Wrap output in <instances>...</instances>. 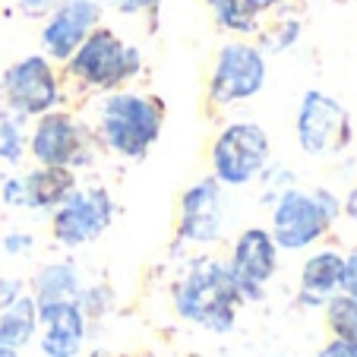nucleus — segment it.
Wrapping results in <instances>:
<instances>
[{
  "label": "nucleus",
  "mask_w": 357,
  "mask_h": 357,
  "mask_svg": "<svg viewBox=\"0 0 357 357\" xmlns=\"http://www.w3.org/2000/svg\"><path fill=\"white\" fill-rule=\"evenodd\" d=\"M297 142L313 158L338 155L351 142L348 111L332 95L310 89L301 98V108H297Z\"/></svg>",
  "instance_id": "nucleus-7"
},
{
  "label": "nucleus",
  "mask_w": 357,
  "mask_h": 357,
  "mask_svg": "<svg viewBox=\"0 0 357 357\" xmlns=\"http://www.w3.org/2000/svg\"><path fill=\"white\" fill-rule=\"evenodd\" d=\"M329 323L338 338H357V301L348 294L329 297Z\"/></svg>",
  "instance_id": "nucleus-21"
},
{
  "label": "nucleus",
  "mask_w": 357,
  "mask_h": 357,
  "mask_svg": "<svg viewBox=\"0 0 357 357\" xmlns=\"http://www.w3.org/2000/svg\"><path fill=\"white\" fill-rule=\"evenodd\" d=\"M22 117H0V162L20 165L26 155V133H22Z\"/></svg>",
  "instance_id": "nucleus-20"
},
{
  "label": "nucleus",
  "mask_w": 357,
  "mask_h": 357,
  "mask_svg": "<svg viewBox=\"0 0 357 357\" xmlns=\"http://www.w3.org/2000/svg\"><path fill=\"white\" fill-rule=\"evenodd\" d=\"M61 0H20V10L26 16H47Z\"/></svg>",
  "instance_id": "nucleus-28"
},
{
  "label": "nucleus",
  "mask_w": 357,
  "mask_h": 357,
  "mask_svg": "<svg viewBox=\"0 0 357 357\" xmlns=\"http://www.w3.org/2000/svg\"><path fill=\"white\" fill-rule=\"evenodd\" d=\"M275 257L278 247L269 231L247 228L234 243V257H231V278H234L241 297H259L272 275H275Z\"/></svg>",
  "instance_id": "nucleus-12"
},
{
  "label": "nucleus",
  "mask_w": 357,
  "mask_h": 357,
  "mask_svg": "<svg viewBox=\"0 0 357 357\" xmlns=\"http://www.w3.org/2000/svg\"><path fill=\"white\" fill-rule=\"evenodd\" d=\"M269 152V136L259 123H231L218 133L212 146V177L225 187H243L266 171Z\"/></svg>",
  "instance_id": "nucleus-5"
},
{
  "label": "nucleus",
  "mask_w": 357,
  "mask_h": 357,
  "mask_svg": "<svg viewBox=\"0 0 357 357\" xmlns=\"http://www.w3.org/2000/svg\"><path fill=\"white\" fill-rule=\"evenodd\" d=\"M297 38H301V22L282 20V22H275V29H272L269 35H266V47H272V51H288Z\"/></svg>",
  "instance_id": "nucleus-22"
},
{
  "label": "nucleus",
  "mask_w": 357,
  "mask_h": 357,
  "mask_svg": "<svg viewBox=\"0 0 357 357\" xmlns=\"http://www.w3.org/2000/svg\"><path fill=\"white\" fill-rule=\"evenodd\" d=\"M165 123V105L136 92H114L101 101V142L123 158H142L158 139Z\"/></svg>",
  "instance_id": "nucleus-1"
},
{
  "label": "nucleus",
  "mask_w": 357,
  "mask_h": 357,
  "mask_svg": "<svg viewBox=\"0 0 357 357\" xmlns=\"http://www.w3.org/2000/svg\"><path fill=\"white\" fill-rule=\"evenodd\" d=\"M338 215V199L329 190H282L272 209V241L282 250H303L319 241Z\"/></svg>",
  "instance_id": "nucleus-4"
},
{
  "label": "nucleus",
  "mask_w": 357,
  "mask_h": 357,
  "mask_svg": "<svg viewBox=\"0 0 357 357\" xmlns=\"http://www.w3.org/2000/svg\"><path fill=\"white\" fill-rule=\"evenodd\" d=\"M101 3L98 0H61L47 22L41 26V51L47 61H63L73 57V51L86 41V35L98 26Z\"/></svg>",
  "instance_id": "nucleus-11"
},
{
  "label": "nucleus",
  "mask_w": 357,
  "mask_h": 357,
  "mask_svg": "<svg viewBox=\"0 0 357 357\" xmlns=\"http://www.w3.org/2000/svg\"><path fill=\"white\" fill-rule=\"evenodd\" d=\"M0 357H20V348H13V344H0Z\"/></svg>",
  "instance_id": "nucleus-33"
},
{
  "label": "nucleus",
  "mask_w": 357,
  "mask_h": 357,
  "mask_svg": "<svg viewBox=\"0 0 357 357\" xmlns=\"http://www.w3.org/2000/svg\"><path fill=\"white\" fill-rule=\"evenodd\" d=\"M243 3H247L250 10H253V13H269L272 7H278V0H243Z\"/></svg>",
  "instance_id": "nucleus-31"
},
{
  "label": "nucleus",
  "mask_w": 357,
  "mask_h": 357,
  "mask_svg": "<svg viewBox=\"0 0 357 357\" xmlns=\"http://www.w3.org/2000/svg\"><path fill=\"white\" fill-rule=\"evenodd\" d=\"M111 3L123 16H155L162 0H111Z\"/></svg>",
  "instance_id": "nucleus-24"
},
{
  "label": "nucleus",
  "mask_w": 357,
  "mask_h": 357,
  "mask_svg": "<svg viewBox=\"0 0 357 357\" xmlns=\"http://www.w3.org/2000/svg\"><path fill=\"white\" fill-rule=\"evenodd\" d=\"M79 294V275L70 263H57V266H45L35 278V301L38 303H51V301H70Z\"/></svg>",
  "instance_id": "nucleus-18"
},
{
  "label": "nucleus",
  "mask_w": 357,
  "mask_h": 357,
  "mask_svg": "<svg viewBox=\"0 0 357 357\" xmlns=\"http://www.w3.org/2000/svg\"><path fill=\"white\" fill-rule=\"evenodd\" d=\"M20 291H22V282H20V278H0V313L7 310L10 303H16Z\"/></svg>",
  "instance_id": "nucleus-27"
},
{
  "label": "nucleus",
  "mask_w": 357,
  "mask_h": 357,
  "mask_svg": "<svg viewBox=\"0 0 357 357\" xmlns=\"http://www.w3.org/2000/svg\"><path fill=\"white\" fill-rule=\"evenodd\" d=\"M342 291L357 301V250H351L342 266Z\"/></svg>",
  "instance_id": "nucleus-25"
},
{
  "label": "nucleus",
  "mask_w": 357,
  "mask_h": 357,
  "mask_svg": "<svg viewBox=\"0 0 357 357\" xmlns=\"http://www.w3.org/2000/svg\"><path fill=\"white\" fill-rule=\"evenodd\" d=\"M177 234L196 243L218 241V234H222V183L215 177H202L181 196Z\"/></svg>",
  "instance_id": "nucleus-13"
},
{
  "label": "nucleus",
  "mask_w": 357,
  "mask_h": 357,
  "mask_svg": "<svg viewBox=\"0 0 357 357\" xmlns=\"http://www.w3.org/2000/svg\"><path fill=\"white\" fill-rule=\"evenodd\" d=\"M20 181H22V206H26V209L54 212L76 190L73 168H54V165H38L35 171L22 174Z\"/></svg>",
  "instance_id": "nucleus-15"
},
{
  "label": "nucleus",
  "mask_w": 357,
  "mask_h": 357,
  "mask_svg": "<svg viewBox=\"0 0 357 357\" xmlns=\"http://www.w3.org/2000/svg\"><path fill=\"white\" fill-rule=\"evenodd\" d=\"M319 357H357V338H335L319 351Z\"/></svg>",
  "instance_id": "nucleus-26"
},
{
  "label": "nucleus",
  "mask_w": 357,
  "mask_h": 357,
  "mask_svg": "<svg viewBox=\"0 0 357 357\" xmlns=\"http://www.w3.org/2000/svg\"><path fill=\"white\" fill-rule=\"evenodd\" d=\"M241 301L228 266L222 263H196L174 291V307L183 319L206 326L212 332H228L234 326V310Z\"/></svg>",
  "instance_id": "nucleus-2"
},
{
  "label": "nucleus",
  "mask_w": 357,
  "mask_h": 357,
  "mask_svg": "<svg viewBox=\"0 0 357 357\" xmlns=\"http://www.w3.org/2000/svg\"><path fill=\"white\" fill-rule=\"evenodd\" d=\"M29 152L38 165H54V168H79L92 158L86 127L67 111H45L38 117Z\"/></svg>",
  "instance_id": "nucleus-9"
},
{
  "label": "nucleus",
  "mask_w": 357,
  "mask_h": 357,
  "mask_svg": "<svg viewBox=\"0 0 357 357\" xmlns=\"http://www.w3.org/2000/svg\"><path fill=\"white\" fill-rule=\"evenodd\" d=\"M3 101L16 117H41L61 105V79L45 54H29L16 61L0 79Z\"/></svg>",
  "instance_id": "nucleus-6"
},
{
  "label": "nucleus",
  "mask_w": 357,
  "mask_h": 357,
  "mask_svg": "<svg viewBox=\"0 0 357 357\" xmlns=\"http://www.w3.org/2000/svg\"><path fill=\"white\" fill-rule=\"evenodd\" d=\"M38 323H45L41 351L47 357H76L86 338V317L73 301L38 303Z\"/></svg>",
  "instance_id": "nucleus-14"
},
{
  "label": "nucleus",
  "mask_w": 357,
  "mask_h": 357,
  "mask_svg": "<svg viewBox=\"0 0 357 357\" xmlns=\"http://www.w3.org/2000/svg\"><path fill=\"white\" fill-rule=\"evenodd\" d=\"M76 297H79V303H76V307H79L82 313H92V317H98V313L108 310V291H105V288L79 291Z\"/></svg>",
  "instance_id": "nucleus-23"
},
{
  "label": "nucleus",
  "mask_w": 357,
  "mask_h": 357,
  "mask_svg": "<svg viewBox=\"0 0 357 357\" xmlns=\"http://www.w3.org/2000/svg\"><path fill=\"white\" fill-rule=\"evenodd\" d=\"M139 70H142L139 47L123 45L117 38V32H111L105 26H95L86 35V41L73 51V57L67 61V73L73 79H79L89 89H101V92L123 86Z\"/></svg>",
  "instance_id": "nucleus-3"
},
{
  "label": "nucleus",
  "mask_w": 357,
  "mask_h": 357,
  "mask_svg": "<svg viewBox=\"0 0 357 357\" xmlns=\"http://www.w3.org/2000/svg\"><path fill=\"white\" fill-rule=\"evenodd\" d=\"M35 326H38V301L20 294L16 303H10L7 310L0 313V344L22 348L35 335Z\"/></svg>",
  "instance_id": "nucleus-17"
},
{
  "label": "nucleus",
  "mask_w": 357,
  "mask_h": 357,
  "mask_svg": "<svg viewBox=\"0 0 357 357\" xmlns=\"http://www.w3.org/2000/svg\"><path fill=\"white\" fill-rule=\"evenodd\" d=\"M3 202H7V206H22V181L20 177H7V181H3Z\"/></svg>",
  "instance_id": "nucleus-29"
},
{
  "label": "nucleus",
  "mask_w": 357,
  "mask_h": 357,
  "mask_svg": "<svg viewBox=\"0 0 357 357\" xmlns=\"http://www.w3.org/2000/svg\"><path fill=\"white\" fill-rule=\"evenodd\" d=\"M266 86V57L257 45L231 41L218 51L215 70L209 79V98L215 105H237L253 95H259Z\"/></svg>",
  "instance_id": "nucleus-8"
},
{
  "label": "nucleus",
  "mask_w": 357,
  "mask_h": 357,
  "mask_svg": "<svg viewBox=\"0 0 357 357\" xmlns=\"http://www.w3.org/2000/svg\"><path fill=\"white\" fill-rule=\"evenodd\" d=\"M342 266H344V259L338 253H332V250L307 259L303 275H301L303 303H329V297L342 288Z\"/></svg>",
  "instance_id": "nucleus-16"
},
{
  "label": "nucleus",
  "mask_w": 357,
  "mask_h": 357,
  "mask_svg": "<svg viewBox=\"0 0 357 357\" xmlns=\"http://www.w3.org/2000/svg\"><path fill=\"white\" fill-rule=\"evenodd\" d=\"M32 247V234H7L3 237V250L7 253H26Z\"/></svg>",
  "instance_id": "nucleus-30"
},
{
  "label": "nucleus",
  "mask_w": 357,
  "mask_h": 357,
  "mask_svg": "<svg viewBox=\"0 0 357 357\" xmlns=\"http://www.w3.org/2000/svg\"><path fill=\"white\" fill-rule=\"evenodd\" d=\"M212 20L218 22V29L234 35H253L259 29V16L243 3V0H206Z\"/></svg>",
  "instance_id": "nucleus-19"
},
{
  "label": "nucleus",
  "mask_w": 357,
  "mask_h": 357,
  "mask_svg": "<svg viewBox=\"0 0 357 357\" xmlns=\"http://www.w3.org/2000/svg\"><path fill=\"white\" fill-rule=\"evenodd\" d=\"M114 218V202H111L108 190H79L76 187L67 199L54 209V222L51 231L61 243L67 247H79L101 234Z\"/></svg>",
  "instance_id": "nucleus-10"
},
{
  "label": "nucleus",
  "mask_w": 357,
  "mask_h": 357,
  "mask_svg": "<svg viewBox=\"0 0 357 357\" xmlns=\"http://www.w3.org/2000/svg\"><path fill=\"white\" fill-rule=\"evenodd\" d=\"M344 212H348V215L357 222V183H354V190L348 193V199H344Z\"/></svg>",
  "instance_id": "nucleus-32"
}]
</instances>
